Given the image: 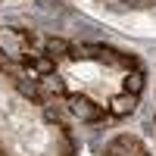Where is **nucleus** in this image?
Instances as JSON below:
<instances>
[{"instance_id":"nucleus-3","label":"nucleus","mask_w":156,"mask_h":156,"mask_svg":"<svg viewBox=\"0 0 156 156\" xmlns=\"http://www.w3.org/2000/svg\"><path fill=\"white\" fill-rule=\"evenodd\" d=\"M144 84H147V78H144V72L140 69H134V72H128L125 75V94H140V90H144Z\"/></svg>"},{"instance_id":"nucleus-1","label":"nucleus","mask_w":156,"mask_h":156,"mask_svg":"<svg viewBox=\"0 0 156 156\" xmlns=\"http://www.w3.org/2000/svg\"><path fill=\"white\" fill-rule=\"evenodd\" d=\"M69 112L78 122H100L103 119V106L84 94H69Z\"/></svg>"},{"instance_id":"nucleus-4","label":"nucleus","mask_w":156,"mask_h":156,"mask_svg":"<svg viewBox=\"0 0 156 156\" xmlns=\"http://www.w3.org/2000/svg\"><path fill=\"white\" fill-rule=\"evenodd\" d=\"M44 50H47V56H62V53H69L72 50V44L69 41H62V37H47V44H44Z\"/></svg>"},{"instance_id":"nucleus-5","label":"nucleus","mask_w":156,"mask_h":156,"mask_svg":"<svg viewBox=\"0 0 156 156\" xmlns=\"http://www.w3.org/2000/svg\"><path fill=\"white\" fill-rule=\"evenodd\" d=\"M37 81H41L47 90H50V94H66V84H62V78H56V75H47V78H37Z\"/></svg>"},{"instance_id":"nucleus-2","label":"nucleus","mask_w":156,"mask_h":156,"mask_svg":"<svg viewBox=\"0 0 156 156\" xmlns=\"http://www.w3.org/2000/svg\"><path fill=\"white\" fill-rule=\"evenodd\" d=\"M134 106H137V97L134 94H115L112 100H109V112L115 115V119H125V115H131L134 112Z\"/></svg>"}]
</instances>
